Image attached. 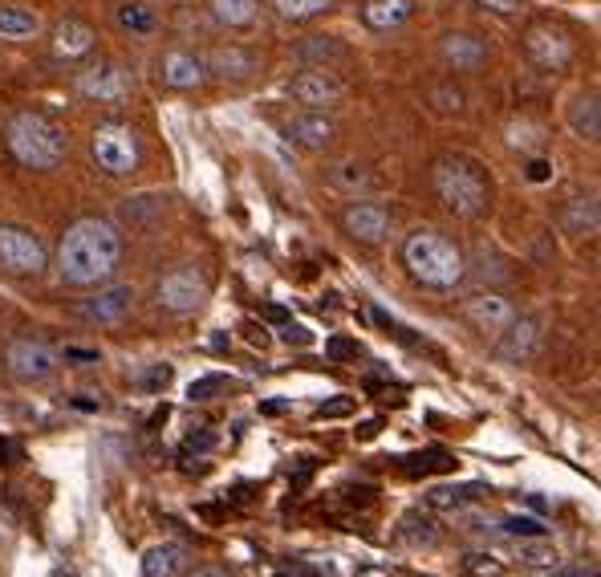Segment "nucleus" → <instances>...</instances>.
I'll use <instances>...</instances> for the list:
<instances>
[{"mask_svg": "<svg viewBox=\"0 0 601 577\" xmlns=\"http://www.w3.org/2000/svg\"><path fill=\"white\" fill-rule=\"evenodd\" d=\"M118 260H122V232L110 220L82 216L61 232L58 273L66 285H102L118 273Z\"/></svg>", "mask_w": 601, "mask_h": 577, "instance_id": "f257e3e1", "label": "nucleus"}, {"mask_svg": "<svg viewBox=\"0 0 601 577\" xmlns=\"http://www.w3.org/2000/svg\"><path fill=\"white\" fill-rule=\"evenodd\" d=\"M431 188L447 212L459 220L484 216L492 203V179H487L484 163L472 155H439L431 163Z\"/></svg>", "mask_w": 601, "mask_h": 577, "instance_id": "f03ea898", "label": "nucleus"}, {"mask_svg": "<svg viewBox=\"0 0 601 577\" xmlns=\"http://www.w3.org/2000/svg\"><path fill=\"white\" fill-rule=\"evenodd\" d=\"M402 264H406V273L415 276L419 285L427 288H456L468 276V260H463L456 240H447V236L431 228H419L406 236Z\"/></svg>", "mask_w": 601, "mask_h": 577, "instance_id": "7ed1b4c3", "label": "nucleus"}, {"mask_svg": "<svg viewBox=\"0 0 601 577\" xmlns=\"http://www.w3.org/2000/svg\"><path fill=\"white\" fill-rule=\"evenodd\" d=\"M4 143L13 151V160L21 167H30V172H54V167H61L66 151H70V139L61 134L58 122L37 115V110H21V115L9 118Z\"/></svg>", "mask_w": 601, "mask_h": 577, "instance_id": "20e7f679", "label": "nucleus"}, {"mask_svg": "<svg viewBox=\"0 0 601 577\" xmlns=\"http://www.w3.org/2000/svg\"><path fill=\"white\" fill-rule=\"evenodd\" d=\"M49 264V248L37 232L21 224H0V273L4 276H42Z\"/></svg>", "mask_w": 601, "mask_h": 577, "instance_id": "39448f33", "label": "nucleus"}, {"mask_svg": "<svg viewBox=\"0 0 601 577\" xmlns=\"http://www.w3.org/2000/svg\"><path fill=\"white\" fill-rule=\"evenodd\" d=\"M90 155L106 175H130L143 160V146H139V134L122 122H102L90 139Z\"/></svg>", "mask_w": 601, "mask_h": 577, "instance_id": "423d86ee", "label": "nucleus"}, {"mask_svg": "<svg viewBox=\"0 0 601 577\" xmlns=\"http://www.w3.org/2000/svg\"><path fill=\"white\" fill-rule=\"evenodd\" d=\"M4 366H9V375H13L16 382L33 387V382L54 378V370H58V350L49 346L45 338H16V342H9V350H4Z\"/></svg>", "mask_w": 601, "mask_h": 577, "instance_id": "0eeeda50", "label": "nucleus"}, {"mask_svg": "<svg viewBox=\"0 0 601 577\" xmlns=\"http://www.w3.org/2000/svg\"><path fill=\"white\" fill-rule=\"evenodd\" d=\"M158 305L167 314H196L203 302H208V276L200 269H175L158 281Z\"/></svg>", "mask_w": 601, "mask_h": 577, "instance_id": "6e6552de", "label": "nucleus"}, {"mask_svg": "<svg viewBox=\"0 0 601 577\" xmlns=\"http://www.w3.org/2000/svg\"><path fill=\"white\" fill-rule=\"evenodd\" d=\"M288 94H293L305 110H326V106H333V102H342L345 86H342L338 73L321 70V66H305V70L288 82Z\"/></svg>", "mask_w": 601, "mask_h": 577, "instance_id": "1a4fd4ad", "label": "nucleus"}, {"mask_svg": "<svg viewBox=\"0 0 601 577\" xmlns=\"http://www.w3.org/2000/svg\"><path fill=\"white\" fill-rule=\"evenodd\" d=\"M130 305H134V288L130 285H110L94 293V297H82V302L73 305V318L78 321H90V326H115L130 314Z\"/></svg>", "mask_w": 601, "mask_h": 577, "instance_id": "9d476101", "label": "nucleus"}, {"mask_svg": "<svg viewBox=\"0 0 601 577\" xmlns=\"http://www.w3.org/2000/svg\"><path fill=\"white\" fill-rule=\"evenodd\" d=\"M463 314H468V321H472L475 330L487 333V338H500L508 326H512L516 309L508 297H500V293H472L468 302H463Z\"/></svg>", "mask_w": 601, "mask_h": 577, "instance_id": "9b49d317", "label": "nucleus"}, {"mask_svg": "<svg viewBox=\"0 0 601 577\" xmlns=\"http://www.w3.org/2000/svg\"><path fill=\"white\" fill-rule=\"evenodd\" d=\"M525 49H529V58L549 73L565 70L573 61V42L561 30H549V25H532L529 37H525Z\"/></svg>", "mask_w": 601, "mask_h": 577, "instance_id": "f8f14e48", "label": "nucleus"}, {"mask_svg": "<svg viewBox=\"0 0 601 577\" xmlns=\"http://www.w3.org/2000/svg\"><path fill=\"white\" fill-rule=\"evenodd\" d=\"M342 228L362 245H382L390 232V216L387 208H378V203H350L342 212Z\"/></svg>", "mask_w": 601, "mask_h": 577, "instance_id": "ddd939ff", "label": "nucleus"}, {"mask_svg": "<svg viewBox=\"0 0 601 577\" xmlns=\"http://www.w3.org/2000/svg\"><path fill=\"white\" fill-rule=\"evenodd\" d=\"M78 90L94 102H122L130 94V78H127V70L102 61V66H90V70L78 78Z\"/></svg>", "mask_w": 601, "mask_h": 577, "instance_id": "4468645a", "label": "nucleus"}, {"mask_svg": "<svg viewBox=\"0 0 601 577\" xmlns=\"http://www.w3.org/2000/svg\"><path fill=\"white\" fill-rule=\"evenodd\" d=\"M333 134H338V127L321 110H300L285 122V139H293L305 151H326L333 143Z\"/></svg>", "mask_w": 601, "mask_h": 577, "instance_id": "2eb2a0df", "label": "nucleus"}, {"mask_svg": "<svg viewBox=\"0 0 601 577\" xmlns=\"http://www.w3.org/2000/svg\"><path fill=\"white\" fill-rule=\"evenodd\" d=\"M158 78H163V86H172V90H196V86H203L208 70H203V58H196V54H187V49H167V54L158 58Z\"/></svg>", "mask_w": 601, "mask_h": 577, "instance_id": "dca6fc26", "label": "nucleus"}, {"mask_svg": "<svg viewBox=\"0 0 601 577\" xmlns=\"http://www.w3.org/2000/svg\"><path fill=\"white\" fill-rule=\"evenodd\" d=\"M49 45H54V54H58V58L78 61V58H86V54H94L98 37H94V30H90L86 21L66 16V21H58V25H54V37H49Z\"/></svg>", "mask_w": 601, "mask_h": 577, "instance_id": "f3484780", "label": "nucleus"}, {"mask_svg": "<svg viewBox=\"0 0 601 577\" xmlns=\"http://www.w3.org/2000/svg\"><path fill=\"white\" fill-rule=\"evenodd\" d=\"M203 70H212L224 82H248L257 73V58L240 49V45H215L212 54L203 58Z\"/></svg>", "mask_w": 601, "mask_h": 577, "instance_id": "a211bd4d", "label": "nucleus"}, {"mask_svg": "<svg viewBox=\"0 0 601 577\" xmlns=\"http://www.w3.org/2000/svg\"><path fill=\"white\" fill-rule=\"evenodd\" d=\"M439 58L451 70H480L487 61V45L475 33H447L444 42H439Z\"/></svg>", "mask_w": 601, "mask_h": 577, "instance_id": "6ab92c4d", "label": "nucleus"}, {"mask_svg": "<svg viewBox=\"0 0 601 577\" xmlns=\"http://www.w3.org/2000/svg\"><path fill=\"white\" fill-rule=\"evenodd\" d=\"M411 16H415V0H366V4H362V21H366V30L374 33L399 30Z\"/></svg>", "mask_w": 601, "mask_h": 577, "instance_id": "aec40b11", "label": "nucleus"}, {"mask_svg": "<svg viewBox=\"0 0 601 577\" xmlns=\"http://www.w3.org/2000/svg\"><path fill=\"white\" fill-rule=\"evenodd\" d=\"M42 33V16L25 4H0V42H33Z\"/></svg>", "mask_w": 601, "mask_h": 577, "instance_id": "412c9836", "label": "nucleus"}, {"mask_svg": "<svg viewBox=\"0 0 601 577\" xmlns=\"http://www.w3.org/2000/svg\"><path fill=\"white\" fill-rule=\"evenodd\" d=\"M541 342V330H537V321L532 318H512V326L500 333V354L512 362H525L532 358V350Z\"/></svg>", "mask_w": 601, "mask_h": 577, "instance_id": "4be33fe9", "label": "nucleus"}, {"mask_svg": "<svg viewBox=\"0 0 601 577\" xmlns=\"http://www.w3.org/2000/svg\"><path fill=\"white\" fill-rule=\"evenodd\" d=\"M569 130L577 139H586V143H598L601 134V106H598V94L589 90V94H577L569 102Z\"/></svg>", "mask_w": 601, "mask_h": 577, "instance_id": "5701e85b", "label": "nucleus"}, {"mask_svg": "<svg viewBox=\"0 0 601 577\" xmlns=\"http://www.w3.org/2000/svg\"><path fill=\"white\" fill-rule=\"evenodd\" d=\"M208 9H212L215 25H224V30H248V25H257L260 0H208Z\"/></svg>", "mask_w": 601, "mask_h": 577, "instance_id": "b1692460", "label": "nucleus"}, {"mask_svg": "<svg viewBox=\"0 0 601 577\" xmlns=\"http://www.w3.org/2000/svg\"><path fill=\"white\" fill-rule=\"evenodd\" d=\"M565 232H573V236H593L598 232V196L593 191H577L569 200V208H565Z\"/></svg>", "mask_w": 601, "mask_h": 577, "instance_id": "393cba45", "label": "nucleus"}, {"mask_svg": "<svg viewBox=\"0 0 601 577\" xmlns=\"http://www.w3.org/2000/svg\"><path fill=\"white\" fill-rule=\"evenodd\" d=\"M187 565V549L179 541H163V545L146 549L143 574L146 577H175Z\"/></svg>", "mask_w": 601, "mask_h": 577, "instance_id": "a878e982", "label": "nucleus"}, {"mask_svg": "<svg viewBox=\"0 0 601 577\" xmlns=\"http://www.w3.org/2000/svg\"><path fill=\"white\" fill-rule=\"evenodd\" d=\"M118 30L130 33V37H151L158 30V16L151 4L143 0H127V4H118Z\"/></svg>", "mask_w": 601, "mask_h": 577, "instance_id": "bb28decb", "label": "nucleus"}, {"mask_svg": "<svg viewBox=\"0 0 601 577\" xmlns=\"http://www.w3.org/2000/svg\"><path fill=\"white\" fill-rule=\"evenodd\" d=\"M480 496H484L480 484H444V488L427 492V505L435 508V513H456V508L472 505V501H480Z\"/></svg>", "mask_w": 601, "mask_h": 577, "instance_id": "cd10ccee", "label": "nucleus"}, {"mask_svg": "<svg viewBox=\"0 0 601 577\" xmlns=\"http://www.w3.org/2000/svg\"><path fill=\"white\" fill-rule=\"evenodd\" d=\"M297 58L305 66H321V70H330V61L345 58V45L333 42V37H309V42L297 45Z\"/></svg>", "mask_w": 601, "mask_h": 577, "instance_id": "c85d7f7f", "label": "nucleus"}, {"mask_svg": "<svg viewBox=\"0 0 601 577\" xmlns=\"http://www.w3.org/2000/svg\"><path fill=\"white\" fill-rule=\"evenodd\" d=\"M172 378H175L172 362H146V366H139V370L130 375V382L143 390V395H163V390L172 387Z\"/></svg>", "mask_w": 601, "mask_h": 577, "instance_id": "c756f323", "label": "nucleus"}, {"mask_svg": "<svg viewBox=\"0 0 601 577\" xmlns=\"http://www.w3.org/2000/svg\"><path fill=\"white\" fill-rule=\"evenodd\" d=\"M399 537L406 545H435V541H439V529H435V520L423 517V513H406L399 525Z\"/></svg>", "mask_w": 601, "mask_h": 577, "instance_id": "7c9ffc66", "label": "nucleus"}, {"mask_svg": "<svg viewBox=\"0 0 601 577\" xmlns=\"http://www.w3.org/2000/svg\"><path fill=\"white\" fill-rule=\"evenodd\" d=\"M232 387H236V378H228V375H203V378H196V382L187 387V399H191V403H208V399L228 395Z\"/></svg>", "mask_w": 601, "mask_h": 577, "instance_id": "2f4dec72", "label": "nucleus"}, {"mask_svg": "<svg viewBox=\"0 0 601 577\" xmlns=\"http://www.w3.org/2000/svg\"><path fill=\"white\" fill-rule=\"evenodd\" d=\"M272 4L285 21H309V16L326 13L333 0H272Z\"/></svg>", "mask_w": 601, "mask_h": 577, "instance_id": "473e14b6", "label": "nucleus"}, {"mask_svg": "<svg viewBox=\"0 0 601 577\" xmlns=\"http://www.w3.org/2000/svg\"><path fill=\"white\" fill-rule=\"evenodd\" d=\"M520 562L525 565H557V549L544 545V537H520Z\"/></svg>", "mask_w": 601, "mask_h": 577, "instance_id": "72a5a7b5", "label": "nucleus"}, {"mask_svg": "<svg viewBox=\"0 0 601 577\" xmlns=\"http://www.w3.org/2000/svg\"><path fill=\"white\" fill-rule=\"evenodd\" d=\"M500 533L520 541V537H544V533H549V525H544V520H537V517H520V513H512V517L500 520Z\"/></svg>", "mask_w": 601, "mask_h": 577, "instance_id": "f704fd0d", "label": "nucleus"}, {"mask_svg": "<svg viewBox=\"0 0 601 577\" xmlns=\"http://www.w3.org/2000/svg\"><path fill=\"white\" fill-rule=\"evenodd\" d=\"M326 354H330L333 362H358L362 346L358 342H350V338H330V342H326Z\"/></svg>", "mask_w": 601, "mask_h": 577, "instance_id": "c9c22d12", "label": "nucleus"}, {"mask_svg": "<svg viewBox=\"0 0 601 577\" xmlns=\"http://www.w3.org/2000/svg\"><path fill=\"white\" fill-rule=\"evenodd\" d=\"M281 330V342L285 346H314V333L305 330V326H297V321H285V326H276Z\"/></svg>", "mask_w": 601, "mask_h": 577, "instance_id": "e433bc0d", "label": "nucleus"}, {"mask_svg": "<svg viewBox=\"0 0 601 577\" xmlns=\"http://www.w3.org/2000/svg\"><path fill=\"white\" fill-rule=\"evenodd\" d=\"M406 460H415V463H402L406 472H431V468H451V460H447L444 451H431V456H406Z\"/></svg>", "mask_w": 601, "mask_h": 577, "instance_id": "4c0bfd02", "label": "nucleus"}, {"mask_svg": "<svg viewBox=\"0 0 601 577\" xmlns=\"http://www.w3.org/2000/svg\"><path fill=\"white\" fill-rule=\"evenodd\" d=\"M212 448H215V435L212 432H191L184 439V448H179V451H184V456H203V451H212Z\"/></svg>", "mask_w": 601, "mask_h": 577, "instance_id": "58836bf2", "label": "nucleus"}, {"mask_svg": "<svg viewBox=\"0 0 601 577\" xmlns=\"http://www.w3.org/2000/svg\"><path fill=\"white\" fill-rule=\"evenodd\" d=\"M463 565H468V574H475V577H500V562H492L484 553H472Z\"/></svg>", "mask_w": 601, "mask_h": 577, "instance_id": "ea45409f", "label": "nucleus"}, {"mask_svg": "<svg viewBox=\"0 0 601 577\" xmlns=\"http://www.w3.org/2000/svg\"><path fill=\"white\" fill-rule=\"evenodd\" d=\"M354 415V399H330V403L317 407V419H342Z\"/></svg>", "mask_w": 601, "mask_h": 577, "instance_id": "a19ab883", "label": "nucleus"}, {"mask_svg": "<svg viewBox=\"0 0 601 577\" xmlns=\"http://www.w3.org/2000/svg\"><path fill=\"white\" fill-rule=\"evenodd\" d=\"M58 358L73 362V366H90V362H98V354H94V350H82V346H66V354H58Z\"/></svg>", "mask_w": 601, "mask_h": 577, "instance_id": "79ce46f5", "label": "nucleus"}, {"mask_svg": "<svg viewBox=\"0 0 601 577\" xmlns=\"http://www.w3.org/2000/svg\"><path fill=\"white\" fill-rule=\"evenodd\" d=\"M260 318L269 321V326H285V321H293V314L281 309V305H260Z\"/></svg>", "mask_w": 601, "mask_h": 577, "instance_id": "37998d69", "label": "nucleus"}, {"mask_svg": "<svg viewBox=\"0 0 601 577\" xmlns=\"http://www.w3.org/2000/svg\"><path fill=\"white\" fill-rule=\"evenodd\" d=\"M480 4H484V9H492V13H516V9H520V0H480Z\"/></svg>", "mask_w": 601, "mask_h": 577, "instance_id": "c03bdc74", "label": "nucleus"}, {"mask_svg": "<svg viewBox=\"0 0 601 577\" xmlns=\"http://www.w3.org/2000/svg\"><path fill=\"white\" fill-rule=\"evenodd\" d=\"M21 460V444H13V439H0V463H16Z\"/></svg>", "mask_w": 601, "mask_h": 577, "instance_id": "a18cd8bd", "label": "nucleus"}, {"mask_svg": "<svg viewBox=\"0 0 601 577\" xmlns=\"http://www.w3.org/2000/svg\"><path fill=\"white\" fill-rule=\"evenodd\" d=\"M549 167H553V163L532 160V163H529V179H532V184H544V179H549V175H553V172H549Z\"/></svg>", "mask_w": 601, "mask_h": 577, "instance_id": "49530a36", "label": "nucleus"}, {"mask_svg": "<svg viewBox=\"0 0 601 577\" xmlns=\"http://www.w3.org/2000/svg\"><path fill=\"white\" fill-rule=\"evenodd\" d=\"M378 432H382V419H370V423H362L358 427V439H374Z\"/></svg>", "mask_w": 601, "mask_h": 577, "instance_id": "de8ad7c7", "label": "nucleus"}, {"mask_svg": "<svg viewBox=\"0 0 601 577\" xmlns=\"http://www.w3.org/2000/svg\"><path fill=\"white\" fill-rule=\"evenodd\" d=\"M191 577H228V574H224L220 565H200V569H196Z\"/></svg>", "mask_w": 601, "mask_h": 577, "instance_id": "09e8293b", "label": "nucleus"}, {"mask_svg": "<svg viewBox=\"0 0 601 577\" xmlns=\"http://www.w3.org/2000/svg\"><path fill=\"white\" fill-rule=\"evenodd\" d=\"M260 411H264V415H281V411H288V403L272 399V403H260Z\"/></svg>", "mask_w": 601, "mask_h": 577, "instance_id": "8fccbe9b", "label": "nucleus"}, {"mask_svg": "<svg viewBox=\"0 0 601 577\" xmlns=\"http://www.w3.org/2000/svg\"><path fill=\"white\" fill-rule=\"evenodd\" d=\"M54 577H78L73 569H54Z\"/></svg>", "mask_w": 601, "mask_h": 577, "instance_id": "3c124183", "label": "nucleus"}, {"mask_svg": "<svg viewBox=\"0 0 601 577\" xmlns=\"http://www.w3.org/2000/svg\"><path fill=\"white\" fill-rule=\"evenodd\" d=\"M167 4H184V0H167Z\"/></svg>", "mask_w": 601, "mask_h": 577, "instance_id": "603ef678", "label": "nucleus"}]
</instances>
